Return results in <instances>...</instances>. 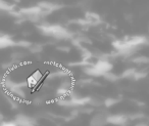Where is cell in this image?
<instances>
[{
    "mask_svg": "<svg viewBox=\"0 0 149 126\" xmlns=\"http://www.w3.org/2000/svg\"><path fill=\"white\" fill-rule=\"evenodd\" d=\"M32 76H33L34 78H35L36 80L38 81V82H40V81L42 80V78H43V74H42L41 71H39V70L35 71V72L32 74Z\"/></svg>",
    "mask_w": 149,
    "mask_h": 126,
    "instance_id": "23",
    "label": "cell"
},
{
    "mask_svg": "<svg viewBox=\"0 0 149 126\" xmlns=\"http://www.w3.org/2000/svg\"><path fill=\"white\" fill-rule=\"evenodd\" d=\"M94 67L97 69L99 72H101L102 74H105V73H109L112 71V68H113V65L112 63H110L107 58H100V60H97L96 63L94 64Z\"/></svg>",
    "mask_w": 149,
    "mask_h": 126,
    "instance_id": "2",
    "label": "cell"
},
{
    "mask_svg": "<svg viewBox=\"0 0 149 126\" xmlns=\"http://www.w3.org/2000/svg\"><path fill=\"white\" fill-rule=\"evenodd\" d=\"M145 117V115L143 113H134L129 115V119L131 120H137V119H143Z\"/></svg>",
    "mask_w": 149,
    "mask_h": 126,
    "instance_id": "22",
    "label": "cell"
},
{
    "mask_svg": "<svg viewBox=\"0 0 149 126\" xmlns=\"http://www.w3.org/2000/svg\"><path fill=\"white\" fill-rule=\"evenodd\" d=\"M104 105V101H102L100 99H98V97H91V99H90L89 101V106H91V107L93 108H96V107H100V106Z\"/></svg>",
    "mask_w": 149,
    "mask_h": 126,
    "instance_id": "15",
    "label": "cell"
},
{
    "mask_svg": "<svg viewBox=\"0 0 149 126\" xmlns=\"http://www.w3.org/2000/svg\"><path fill=\"white\" fill-rule=\"evenodd\" d=\"M103 78L105 79L106 81H108V82L113 83V82H116V81H118L120 77H118V75L113 74L112 72H109V73H105V74L103 75Z\"/></svg>",
    "mask_w": 149,
    "mask_h": 126,
    "instance_id": "11",
    "label": "cell"
},
{
    "mask_svg": "<svg viewBox=\"0 0 149 126\" xmlns=\"http://www.w3.org/2000/svg\"><path fill=\"white\" fill-rule=\"evenodd\" d=\"M125 41L129 47H138L139 45L148 43V39L144 36H132V37L126 38Z\"/></svg>",
    "mask_w": 149,
    "mask_h": 126,
    "instance_id": "4",
    "label": "cell"
},
{
    "mask_svg": "<svg viewBox=\"0 0 149 126\" xmlns=\"http://www.w3.org/2000/svg\"><path fill=\"white\" fill-rule=\"evenodd\" d=\"M56 94L60 97V99H64L65 95H70V90H66V89H63V88H58L57 91H56Z\"/></svg>",
    "mask_w": 149,
    "mask_h": 126,
    "instance_id": "19",
    "label": "cell"
},
{
    "mask_svg": "<svg viewBox=\"0 0 149 126\" xmlns=\"http://www.w3.org/2000/svg\"><path fill=\"white\" fill-rule=\"evenodd\" d=\"M19 13H21L24 17H27V15H40L43 17V11H42L41 7L38 6V5L22 8V9H19Z\"/></svg>",
    "mask_w": 149,
    "mask_h": 126,
    "instance_id": "6",
    "label": "cell"
},
{
    "mask_svg": "<svg viewBox=\"0 0 149 126\" xmlns=\"http://www.w3.org/2000/svg\"><path fill=\"white\" fill-rule=\"evenodd\" d=\"M129 120V116L125 114H114L107 116V123L116 126H125Z\"/></svg>",
    "mask_w": 149,
    "mask_h": 126,
    "instance_id": "1",
    "label": "cell"
},
{
    "mask_svg": "<svg viewBox=\"0 0 149 126\" xmlns=\"http://www.w3.org/2000/svg\"><path fill=\"white\" fill-rule=\"evenodd\" d=\"M27 83H28V86H30V87H35L36 85H37L39 82H38V81L36 80V79L34 78V77L31 75V76L28 77V79H27Z\"/></svg>",
    "mask_w": 149,
    "mask_h": 126,
    "instance_id": "21",
    "label": "cell"
},
{
    "mask_svg": "<svg viewBox=\"0 0 149 126\" xmlns=\"http://www.w3.org/2000/svg\"><path fill=\"white\" fill-rule=\"evenodd\" d=\"M135 126H149V123H146V122H139V123H137Z\"/></svg>",
    "mask_w": 149,
    "mask_h": 126,
    "instance_id": "28",
    "label": "cell"
},
{
    "mask_svg": "<svg viewBox=\"0 0 149 126\" xmlns=\"http://www.w3.org/2000/svg\"><path fill=\"white\" fill-rule=\"evenodd\" d=\"M0 8L1 11H9V13H13V5H10L8 3H6L5 1L1 0L0 1Z\"/></svg>",
    "mask_w": 149,
    "mask_h": 126,
    "instance_id": "16",
    "label": "cell"
},
{
    "mask_svg": "<svg viewBox=\"0 0 149 126\" xmlns=\"http://www.w3.org/2000/svg\"><path fill=\"white\" fill-rule=\"evenodd\" d=\"M147 74H148V72H146V71H144V70L137 71L134 76V80L138 81V80H141V79H144L145 77H147Z\"/></svg>",
    "mask_w": 149,
    "mask_h": 126,
    "instance_id": "17",
    "label": "cell"
},
{
    "mask_svg": "<svg viewBox=\"0 0 149 126\" xmlns=\"http://www.w3.org/2000/svg\"><path fill=\"white\" fill-rule=\"evenodd\" d=\"M15 65V63H4V64H2V69L3 70H7V69H10L11 67Z\"/></svg>",
    "mask_w": 149,
    "mask_h": 126,
    "instance_id": "26",
    "label": "cell"
},
{
    "mask_svg": "<svg viewBox=\"0 0 149 126\" xmlns=\"http://www.w3.org/2000/svg\"><path fill=\"white\" fill-rule=\"evenodd\" d=\"M83 72L85 73L87 76L90 77H103V74L97 70L94 66H88L83 68Z\"/></svg>",
    "mask_w": 149,
    "mask_h": 126,
    "instance_id": "8",
    "label": "cell"
},
{
    "mask_svg": "<svg viewBox=\"0 0 149 126\" xmlns=\"http://www.w3.org/2000/svg\"><path fill=\"white\" fill-rule=\"evenodd\" d=\"M32 45H33V43H31L28 40H19V41L17 42V46H19V47H23V48H29L30 49Z\"/></svg>",
    "mask_w": 149,
    "mask_h": 126,
    "instance_id": "18",
    "label": "cell"
},
{
    "mask_svg": "<svg viewBox=\"0 0 149 126\" xmlns=\"http://www.w3.org/2000/svg\"><path fill=\"white\" fill-rule=\"evenodd\" d=\"M107 123V116L102 113L95 114L89 122V126H105Z\"/></svg>",
    "mask_w": 149,
    "mask_h": 126,
    "instance_id": "5",
    "label": "cell"
},
{
    "mask_svg": "<svg viewBox=\"0 0 149 126\" xmlns=\"http://www.w3.org/2000/svg\"><path fill=\"white\" fill-rule=\"evenodd\" d=\"M82 113H86V114H89V113H92L93 112V109H83L82 110Z\"/></svg>",
    "mask_w": 149,
    "mask_h": 126,
    "instance_id": "27",
    "label": "cell"
},
{
    "mask_svg": "<svg viewBox=\"0 0 149 126\" xmlns=\"http://www.w3.org/2000/svg\"><path fill=\"white\" fill-rule=\"evenodd\" d=\"M70 76V72L65 70H59L55 71V72H52L48 75V79H53V78H68Z\"/></svg>",
    "mask_w": 149,
    "mask_h": 126,
    "instance_id": "9",
    "label": "cell"
},
{
    "mask_svg": "<svg viewBox=\"0 0 149 126\" xmlns=\"http://www.w3.org/2000/svg\"><path fill=\"white\" fill-rule=\"evenodd\" d=\"M15 122L17 126H35L36 121L34 118L30 117L25 114H17L15 116Z\"/></svg>",
    "mask_w": 149,
    "mask_h": 126,
    "instance_id": "3",
    "label": "cell"
},
{
    "mask_svg": "<svg viewBox=\"0 0 149 126\" xmlns=\"http://www.w3.org/2000/svg\"><path fill=\"white\" fill-rule=\"evenodd\" d=\"M136 72H137V70L135 68H128V69H126L122 74H120V78H125V79L134 78Z\"/></svg>",
    "mask_w": 149,
    "mask_h": 126,
    "instance_id": "10",
    "label": "cell"
},
{
    "mask_svg": "<svg viewBox=\"0 0 149 126\" xmlns=\"http://www.w3.org/2000/svg\"><path fill=\"white\" fill-rule=\"evenodd\" d=\"M60 88H63V89H66V90H72V82L70 79L68 78H65L61 81L60 83Z\"/></svg>",
    "mask_w": 149,
    "mask_h": 126,
    "instance_id": "12",
    "label": "cell"
},
{
    "mask_svg": "<svg viewBox=\"0 0 149 126\" xmlns=\"http://www.w3.org/2000/svg\"><path fill=\"white\" fill-rule=\"evenodd\" d=\"M57 49L60 50V51H62V52H68L70 50V46L61 45V46H58Z\"/></svg>",
    "mask_w": 149,
    "mask_h": 126,
    "instance_id": "24",
    "label": "cell"
},
{
    "mask_svg": "<svg viewBox=\"0 0 149 126\" xmlns=\"http://www.w3.org/2000/svg\"><path fill=\"white\" fill-rule=\"evenodd\" d=\"M118 103H120V99H113V97H107L106 99H104V106L106 108H111L114 105H116Z\"/></svg>",
    "mask_w": 149,
    "mask_h": 126,
    "instance_id": "13",
    "label": "cell"
},
{
    "mask_svg": "<svg viewBox=\"0 0 149 126\" xmlns=\"http://www.w3.org/2000/svg\"><path fill=\"white\" fill-rule=\"evenodd\" d=\"M42 45H40V44H33V45L31 46V48H30V51L32 52V53H39V52L42 51Z\"/></svg>",
    "mask_w": 149,
    "mask_h": 126,
    "instance_id": "20",
    "label": "cell"
},
{
    "mask_svg": "<svg viewBox=\"0 0 149 126\" xmlns=\"http://www.w3.org/2000/svg\"><path fill=\"white\" fill-rule=\"evenodd\" d=\"M132 62L135 63V64H149V58L145 56H139L137 58H133Z\"/></svg>",
    "mask_w": 149,
    "mask_h": 126,
    "instance_id": "14",
    "label": "cell"
},
{
    "mask_svg": "<svg viewBox=\"0 0 149 126\" xmlns=\"http://www.w3.org/2000/svg\"><path fill=\"white\" fill-rule=\"evenodd\" d=\"M0 126H17V125L15 121H6V122H2Z\"/></svg>",
    "mask_w": 149,
    "mask_h": 126,
    "instance_id": "25",
    "label": "cell"
},
{
    "mask_svg": "<svg viewBox=\"0 0 149 126\" xmlns=\"http://www.w3.org/2000/svg\"><path fill=\"white\" fill-rule=\"evenodd\" d=\"M17 46V41L13 39L9 35H2L0 36V48H8Z\"/></svg>",
    "mask_w": 149,
    "mask_h": 126,
    "instance_id": "7",
    "label": "cell"
}]
</instances>
